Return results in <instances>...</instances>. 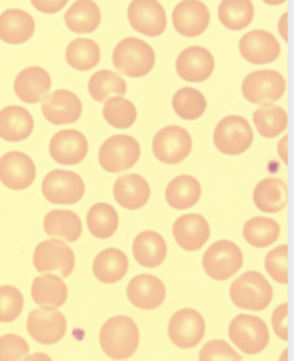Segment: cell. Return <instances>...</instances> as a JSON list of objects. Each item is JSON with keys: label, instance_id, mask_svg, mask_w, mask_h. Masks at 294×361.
<instances>
[{"label": "cell", "instance_id": "obj_1", "mask_svg": "<svg viewBox=\"0 0 294 361\" xmlns=\"http://www.w3.org/2000/svg\"><path fill=\"white\" fill-rule=\"evenodd\" d=\"M99 344L110 360H129L140 344L139 328L130 317H111L101 328Z\"/></svg>", "mask_w": 294, "mask_h": 361}, {"label": "cell", "instance_id": "obj_2", "mask_svg": "<svg viewBox=\"0 0 294 361\" xmlns=\"http://www.w3.org/2000/svg\"><path fill=\"white\" fill-rule=\"evenodd\" d=\"M111 59L116 71L130 78L148 75L156 64V54L152 45L135 37H128L118 43Z\"/></svg>", "mask_w": 294, "mask_h": 361}, {"label": "cell", "instance_id": "obj_3", "mask_svg": "<svg viewBox=\"0 0 294 361\" xmlns=\"http://www.w3.org/2000/svg\"><path fill=\"white\" fill-rule=\"evenodd\" d=\"M229 296L235 307L259 312L272 302L274 290L261 272L248 271L234 280L229 288Z\"/></svg>", "mask_w": 294, "mask_h": 361}, {"label": "cell", "instance_id": "obj_4", "mask_svg": "<svg viewBox=\"0 0 294 361\" xmlns=\"http://www.w3.org/2000/svg\"><path fill=\"white\" fill-rule=\"evenodd\" d=\"M140 159V145L133 135H111L101 145L99 164L110 173H120L134 167Z\"/></svg>", "mask_w": 294, "mask_h": 361}, {"label": "cell", "instance_id": "obj_5", "mask_svg": "<svg viewBox=\"0 0 294 361\" xmlns=\"http://www.w3.org/2000/svg\"><path fill=\"white\" fill-rule=\"evenodd\" d=\"M253 128L243 116L231 115L223 118L216 124L214 133V143L218 152L228 157H237L245 153L253 145Z\"/></svg>", "mask_w": 294, "mask_h": 361}, {"label": "cell", "instance_id": "obj_6", "mask_svg": "<svg viewBox=\"0 0 294 361\" xmlns=\"http://www.w3.org/2000/svg\"><path fill=\"white\" fill-rule=\"evenodd\" d=\"M229 339L245 355H258L269 344V329L266 322L255 315L240 314L231 322Z\"/></svg>", "mask_w": 294, "mask_h": 361}, {"label": "cell", "instance_id": "obj_7", "mask_svg": "<svg viewBox=\"0 0 294 361\" xmlns=\"http://www.w3.org/2000/svg\"><path fill=\"white\" fill-rule=\"evenodd\" d=\"M243 266L240 247L231 240H218L212 244L202 257V267L210 279L223 282L234 277Z\"/></svg>", "mask_w": 294, "mask_h": 361}, {"label": "cell", "instance_id": "obj_8", "mask_svg": "<svg viewBox=\"0 0 294 361\" xmlns=\"http://www.w3.org/2000/svg\"><path fill=\"white\" fill-rule=\"evenodd\" d=\"M286 91V80L277 71H256L242 82V94L248 102L266 105L277 102Z\"/></svg>", "mask_w": 294, "mask_h": 361}, {"label": "cell", "instance_id": "obj_9", "mask_svg": "<svg viewBox=\"0 0 294 361\" xmlns=\"http://www.w3.org/2000/svg\"><path fill=\"white\" fill-rule=\"evenodd\" d=\"M42 192L49 204L73 205L85 196V182L72 171L56 169L43 178Z\"/></svg>", "mask_w": 294, "mask_h": 361}, {"label": "cell", "instance_id": "obj_10", "mask_svg": "<svg viewBox=\"0 0 294 361\" xmlns=\"http://www.w3.org/2000/svg\"><path fill=\"white\" fill-rule=\"evenodd\" d=\"M191 150L192 139L185 128L166 126L153 139V154L162 164H180L190 157Z\"/></svg>", "mask_w": 294, "mask_h": 361}, {"label": "cell", "instance_id": "obj_11", "mask_svg": "<svg viewBox=\"0 0 294 361\" xmlns=\"http://www.w3.org/2000/svg\"><path fill=\"white\" fill-rule=\"evenodd\" d=\"M34 267L42 274L59 272L66 279L75 269L73 250L59 239L43 240L34 250Z\"/></svg>", "mask_w": 294, "mask_h": 361}, {"label": "cell", "instance_id": "obj_12", "mask_svg": "<svg viewBox=\"0 0 294 361\" xmlns=\"http://www.w3.org/2000/svg\"><path fill=\"white\" fill-rule=\"evenodd\" d=\"M128 20L134 30L147 37H159L167 27L166 10L158 0H133Z\"/></svg>", "mask_w": 294, "mask_h": 361}, {"label": "cell", "instance_id": "obj_13", "mask_svg": "<svg viewBox=\"0 0 294 361\" xmlns=\"http://www.w3.org/2000/svg\"><path fill=\"white\" fill-rule=\"evenodd\" d=\"M169 338L180 348H192L201 344L205 336V320L194 309H180L172 315L167 326Z\"/></svg>", "mask_w": 294, "mask_h": 361}, {"label": "cell", "instance_id": "obj_14", "mask_svg": "<svg viewBox=\"0 0 294 361\" xmlns=\"http://www.w3.org/2000/svg\"><path fill=\"white\" fill-rule=\"evenodd\" d=\"M67 320L58 309H35L27 317V333L37 344L54 345L64 338Z\"/></svg>", "mask_w": 294, "mask_h": 361}, {"label": "cell", "instance_id": "obj_15", "mask_svg": "<svg viewBox=\"0 0 294 361\" xmlns=\"http://www.w3.org/2000/svg\"><path fill=\"white\" fill-rule=\"evenodd\" d=\"M37 167L26 153L10 152L0 158V182L11 191L27 190L35 182Z\"/></svg>", "mask_w": 294, "mask_h": 361}, {"label": "cell", "instance_id": "obj_16", "mask_svg": "<svg viewBox=\"0 0 294 361\" xmlns=\"http://www.w3.org/2000/svg\"><path fill=\"white\" fill-rule=\"evenodd\" d=\"M239 51L242 58L250 64L262 66L272 64L274 61H277L281 53V47L269 30L256 29L242 37L239 42Z\"/></svg>", "mask_w": 294, "mask_h": 361}, {"label": "cell", "instance_id": "obj_17", "mask_svg": "<svg viewBox=\"0 0 294 361\" xmlns=\"http://www.w3.org/2000/svg\"><path fill=\"white\" fill-rule=\"evenodd\" d=\"M173 27L180 35L194 39L202 35L210 24V11L201 0H181L172 13Z\"/></svg>", "mask_w": 294, "mask_h": 361}, {"label": "cell", "instance_id": "obj_18", "mask_svg": "<svg viewBox=\"0 0 294 361\" xmlns=\"http://www.w3.org/2000/svg\"><path fill=\"white\" fill-rule=\"evenodd\" d=\"M87 140L77 129H64L56 133L49 140V157L62 166H77L86 158Z\"/></svg>", "mask_w": 294, "mask_h": 361}, {"label": "cell", "instance_id": "obj_19", "mask_svg": "<svg viewBox=\"0 0 294 361\" xmlns=\"http://www.w3.org/2000/svg\"><path fill=\"white\" fill-rule=\"evenodd\" d=\"M83 105L80 97L68 90H58L48 94L42 102V114L54 126L73 124L80 120Z\"/></svg>", "mask_w": 294, "mask_h": 361}, {"label": "cell", "instance_id": "obj_20", "mask_svg": "<svg viewBox=\"0 0 294 361\" xmlns=\"http://www.w3.org/2000/svg\"><path fill=\"white\" fill-rule=\"evenodd\" d=\"M178 77L190 83H202L212 77L215 71V58L209 49L202 47H190L178 54L177 64Z\"/></svg>", "mask_w": 294, "mask_h": 361}, {"label": "cell", "instance_id": "obj_21", "mask_svg": "<svg viewBox=\"0 0 294 361\" xmlns=\"http://www.w3.org/2000/svg\"><path fill=\"white\" fill-rule=\"evenodd\" d=\"M173 239L186 252H197L210 239V226L205 216L186 214L178 216L172 226Z\"/></svg>", "mask_w": 294, "mask_h": 361}, {"label": "cell", "instance_id": "obj_22", "mask_svg": "<svg viewBox=\"0 0 294 361\" xmlns=\"http://www.w3.org/2000/svg\"><path fill=\"white\" fill-rule=\"evenodd\" d=\"M126 295L134 307L153 310L162 306V302L166 301V286L158 277L149 276V274H140V276L130 280Z\"/></svg>", "mask_w": 294, "mask_h": 361}, {"label": "cell", "instance_id": "obj_23", "mask_svg": "<svg viewBox=\"0 0 294 361\" xmlns=\"http://www.w3.org/2000/svg\"><path fill=\"white\" fill-rule=\"evenodd\" d=\"M15 94L26 104L45 101L51 90V77L43 67H26L18 73L13 83Z\"/></svg>", "mask_w": 294, "mask_h": 361}, {"label": "cell", "instance_id": "obj_24", "mask_svg": "<svg viewBox=\"0 0 294 361\" xmlns=\"http://www.w3.org/2000/svg\"><path fill=\"white\" fill-rule=\"evenodd\" d=\"M152 196V190L145 178L139 173H126L116 178L114 185V197L126 210H139L145 207Z\"/></svg>", "mask_w": 294, "mask_h": 361}, {"label": "cell", "instance_id": "obj_25", "mask_svg": "<svg viewBox=\"0 0 294 361\" xmlns=\"http://www.w3.org/2000/svg\"><path fill=\"white\" fill-rule=\"evenodd\" d=\"M35 32V21L27 11L20 8L5 10L0 15V40L10 45L26 43Z\"/></svg>", "mask_w": 294, "mask_h": 361}, {"label": "cell", "instance_id": "obj_26", "mask_svg": "<svg viewBox=\"0 0 294 361\" xmlns=\"http://www.w3.org/2000/svg\"><path fill=\"white\" fill-rule=\"evenodd\" d=\"M30 293H32L34 302L40 309L54 310L64 306L68 296V290L62 277L53 276L51 272H48L34 279Z\"/></svg>", "mask_w": 294, "mask_h": 361}, {"label": "cell", "instance_id": "obj_27", "mask_svg": "<svg viewBox=\"0 0 294 361\" xmlns=\"http://www.w3.org/2000/svg\"><path fill=\"white\" fill-rule=\"evenodd\" d=\"M34 130V118L21 105H8L0 110V139L7 142H23Z\"/></svg>", "mask_w": 294, "mask_h": 361}, {"label": "cell", "instance_id": "obj_28", "mask_svg": "<svg viewBox=\"0 0 294 361\" xmlns=\"http://www.w3.org/2000/svg\"><path fill=\"white\" fill-rule=\"evenodd\" d=\"M133 253L137 263L147 269L158 267L167 257V244L164 238L156 231H143L134 239Z\"/></svg>", "mask_w": 294, "mask_h": 361}, {"label": "cell", "instance_id": "obj_29", "mask_svg": "<svg viewBox=\"0 0 294 361\" xmlns=\"http://www.w3.org/2000/svg\"><path fill=\"white\" fill-rule=\"evenodd\" d=\"M129 259L120 248H105L94 258L92 272L99 282L116 283L126 277Z\"/></svg>", "mask_w": 294, "mask_h": 361}, {"label": "cell", "instance_id": "obj_30", "mask_svg": "<svg viewBox=\"0 0 294 361\" xmlns=\"http://www.w3.org/2000/svg\"><path fill=\"white\" fill-rule=\"evenodd\" d=\"M253 202L266 214H278L288 204L286 182L277 177L261 180L253 191Z\"/></svg>", "mask_w": 294, "mask_h": 361}, {"label": "cell", "instance_id": "obj_31", "mask_svg": "<svg viewBox=\"0 0 294 361\" xmlns=\"http://www.w3.org/2000/svg\"><path fill=\"white\" fill-rule=\"evenodd\" d=\"M102 13L94 0H77L66 11V26L75 34H91L101 26Z\"/></svg>", "mask_w": 294, "mask_h": 361}, {"label": "cell", "instance_id": "obj_32", "mask_svg": "<svg viewBox=\"0 0 294 361\" xmlns=\"http://www.w3.org/2000/svg\"><path fill=\"white\" fill-rule=\"evenodd\" d=\"M43 231L49 238H59L64 242H77L83 233V225L75 212L51 210L43 220Z\"/></svg>", "mask_w": 294, "mask_h": 361}, {"label": "cell", "instance_id": "obj_33", "mask_svg": "<svg viewBox=\"0 0 294 361\" xmlns=\"http://www.w3.org/2000/svg\"><path fill=\"white\" fill-rule=\"evenodd\" d=\"M202 195V186L191 176H178L166 188V201L175 210L194 207Z\"/></svg>", "mask_w": 294, "mask_h": 361}, {"label": "cell", "instance_id": "obj_34", "mask_svg": "<svg viewBox=\"0 0 294 361\" xmlns=\"http://www.w3.org/2000/svg\"><path fill=\"white\" fill-rule=\"evenodd\" d=\"M87 229L90 233L97 239H110L118 231L120 226V216L115 210L114 205L99 202L94 204L92 207L87 210L86 216Z\"/></svg>", "mask_w": 294, "mask_h": 361}, {"label": "cell", "instance_id": "obj_35", "mask_svg": "<svg viewBox=\"0 0 294 361\" xmlns=\"http://www.w3.org/2000/svg\"><path fill=\"white\" fill-rule=\"evenodd\" d=\"M67 64L78 72H87L101 62V48L91 39H75L66 49Z\"/></svg>", "mask_w": 294, "mask_h": 361}, {"label": "cell", "instance_id": "obj_36", "mask_svg": "<svg viewBox=\"0 0 294 361\" xmlns=\"http://www.w3.org/2000/svg\"><path fill=\"white\" fill-rule=\"evenodd\" d=\"M253 123L264 139H275L288 128L286 110L280 105L266 104L253 114Z\"/></svg>", "mask_w": 294, "mask_h": 361}, {"label": "cell", "instance_id": "obj_37", "mask_svg": "<svg viewBox=\"0 0 294 361\" xmlns=\"http://www.w3.org/2000/svg\"><path fill=\"white\" fill-rule=\"evenodd\" d=\"M90 96L96 102H105L114 96H124L128 92L126 80L118 75L114 71H99L94 73L87 83Z\"/></svg>", "mask_w": 294, "mask_h": 361}, {"label": "cell", "instance_id": "obj_38", "mask_svg": "<svg viewBox=\"0 0 294 361\" xmlns=\"http://www.w3.org/2000/svg\"><path fill=\"white\" fill-rule=\"evenodd\" d=\"M218 18L229 30H242L252 24L255 7L252 0H221Z\"/></svg>", "mask_w": 294, "mask_h": 361}, {"label": "cell", "instance_id": "obj_39", "mask_svg": "<svg viewBox=\"0 0 294 361\" xmlns=\"http://www.w3.org/2000/svg\"><path fill=\"white\" fill-rule=\"evenodd\" d=\"M280 238V225L269 216H253L243 226V239L256 248H266Z\"/></svg>", "mask_w": 294, "mask_h": 361}, {"label": "cell", "instance_id": "obj_40", "mask_svg": "<svg viewBox=\"0 0 294 361\" xmlns=\"http://www.w3.org/2000/svg\"><path fill=\"white\" fill-rule=\"evenodd\" d=\"M172 107L181 120L194 121L207 110V99L199 90L181 88L172 97Z\"/></svg>", "mask_w": 294, "mask_h": 361}, {"label": "cell", "instance_id": "obj_41", "mask_svg": "<svg viewBox=\"0 0 294 361\" xmlns=\"http://www.w3.org/2000/svg\"><path fill=\"white\" fill-rule=\"evenodd\" d=\"M102 115L110 126L116 129L133 128L137 120L135 105L123 96H114L105 101Z\"/></svg>", "mask_w": 294, "mask_h": 361}, {"label": "cell", "instance_id": "obj_42", "mask_svg": "<svg viewBox=\"0 0 294 361\" xmlns=\"http://www.w3.org/2000/svg\"><path fill=\"white\" fill-rule=\"evenodd\" d=\"M24 309V296L16 286H0V323L15 322Z\"/></svg>", "mask_w": 294, "mask_h": 361}, {"label": "cell", "instance_id": "obj_43", "mask_svg": "<svg viewBox=\"0 0 294 361\" xmlns=\"http://www.w3.org/2000/svg\"><path fill=\"white\" fill-rule=\"evenodd\" d=\"M264 267L277 283H288V245H280L267 253Z\"/></svg>", "mask_w": 294, "mask_h": 361}, {"label": "cell", "instance_id": "obj_44", "mask_svg": "<svg viewBox=\"0 0 294 361\" xmlns=\"http://www.w3.org/2000/svg\"><path fill=\"white\" fill-rule=\"evenodd\" d=\"M29 355V344L20 334H4L0 338V361H18Z\"/></svg>", "mask_w": 294, "mask_h": 361}, {"label": "cell", "instance_id": "obj_45", "mask_svg": "<svg viewBox=\"0 0 294 361\" xmlns=\"http://www.w3.org/2000/svg\"><path fill=\"white\" fill-rule=\"evenodd\" d=\"M215 360L242 361L243 357H240V353H237L226 341L215 339V341L207 342V344L202 347V350L199 352V361H215Z\"/></svg>", "mask_w": 294, "mask_h": 361}, {"label": "cell", "instance_id": "obj_46", "mask_svg": "<svg viewBox=\"0 0 294 361\" xmlns=\"http://www.w3.org/2000/svg\"><path fill=\"white\" fill-rule=\"evenodd\" d=\"M286 320H288V304L283 302V304H280V306L274 310V315H272L274 331H275V334H277L281 341H286L288 339Z\"/></svg>", "mask_w": 294, "mask_h": 361}, {"label": "cell", "instance_id": "obj_47", "mask_svg": "<svg viewBox=\"0 0 294 361\" xmlns=\"http://www.w3.org/2000/svg\"><path fill=\"white\" fill-rule=\"evenodd\" d=\"M68 0H30L34 8L40 13L45 15H54L66 7Z\"/></svg>", "mask_w": 294, "mask_h": 361}, {"label": "cell", "instance_id": "obj_48", "mask_svg": "<svg viewBox=\"0 0 294 361\" xmlns=\"http://www.w3.org/2000/svg\"><path fill=\"white\" fill-rule=\"evenodd\" d=\"M286 145H288V137L285 135L283 139L280 140L278 147H277L278 154H280V158H281V161H283V163H286V161H288V157H286V153H288V150H286Z\"/></svg>", "mask_w": 294, "mask_h": 361}, {"label": "cell", "instance_id": "obj_49", "mask_svg": "<svg viewBox=\"0 0 294 361\" xmlns=\"http://www.w3.org/2000/svg\"><path fill=\"white\" fill-rule=\"evenodd\" d=\"M286 21H288V16H286V13L280 18V21H278V29H280V34H281V39L283 40H288L286 39Z\"/></svg>", "mask_w": 294, "mask_h": 361}, {"label": "cell", "instance_id": "obj_50", "mask_svg": "<svg viewBox=\"0 0 294 361\" xmlns=\"http://www.w3.org/2000/svg\"><path fill=\"white\" fill-rule=\"evenodd\" d=\"M262 2L267 5H281V4H285L286 0H262Z\"/></svg>", "mask_w": 294, "mask_h": 361}]
</instances>
